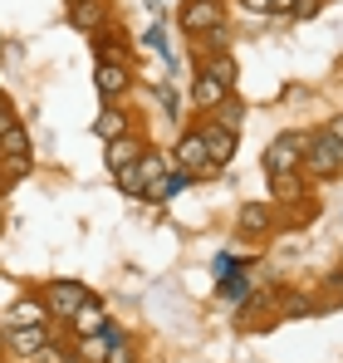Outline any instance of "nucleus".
I'll return each instance as SVG.
<instances>
[{"instance_id":"obj_10","label":"nucleus","mask_w":343,"mask_h":363,"mask_svg":"<svg viewBox=\"0 0 343 363\" xmlns=\"http://www.w3.org/2000/svg\"><path fill=\"white\" fill-rule=\"evenodd\" d=\"M5 324L10 329H35V324H50V309H45V300H35V295H20V300L5 309Z\"/></svg>"},{"instance_id":"obj_1","label":"nucleus","mask_w":343,"mask_h":363,"mask_svg":"<svg viewBox=\"0 0 343 363\" xmlns=\"http://www.w3.org/2000/svg\"><path fill=\"white\" fill-rule=\"evenodd\" d=\"M260 167H265V177L275 182V191H285L289 182L304 172V138H299V133H280V138L265 147Z\"/></svg>"},{"instance_id":"obj_22","label":"nucleus","mask_w":343,"mask_h":363,"mask_svg":"<svg viewBox=\"0 0 343 363\" xmlns=\"http://www.w3.org/2000/svg\"><path fill=\"white\" fill-rule=\"evenodd\" d=\"M103 363H137V359H133V349H128V344L118 339L113 349H108V359H103Z\"/></svg>"},{"instance_id":"obj_17","label":"nucleus","mask_w":343,"mask_h":363,"mask_svg":"<svg viewBox=\"0 0 343 363\" xmlns=\"http://www.w3.org/2000/svg\"><path fill=\"white\" fill-rule=\"evenodd\" d=\"M123 133H128V113H123L118 104H108V108L99 113V138L113 143V138H123Z\"/></svg>"},{"instance_id":"obj_27","label":"nucleus","mask_w":343,"mask_h":363,"mask_svg":"<svg viewBox=\"0 0 343 363\" xmlns=\"http://www.w3.org/2000/svg\"><path fill=\"white\" fill-rule=\"evenodd\" d=\"M339 295H343V280H339Z\"/></svg>"},{"instance_id":"obj_7","label":"nucleus","mask_w":343,"mask_h":363,"mask_svg":"<svg viewBox=\"0 0 343 363\" xmlns=\"http://www.w3.org/2000/svg\"><path fill=\"white\" fill-rule=\"evenodd\" d=\"M94 84H99V94H103V104H118V99L128 94L133 74H128V64H118V60H99V74H94Z\"/></svg>"},{"instance_id":"obj_13","label":"nucleus","mask_w":343,"mask_h":363,"mask_svg":"<svg viewBox=\"0 0 343 363\" xmlns=\"http://www.w3.org/2000/svg\"><path fill=\"white\" fill-rule=\"evenodd\" d=\"M5 344L15 349V354H25V359H35L45 344H50V324H35V329H10L5 334Z\"/></svg>"},{"instance_id":"obj_9","label":"nucleus","mask_w":343,"mask_h":363,"mask_svg":"<svg viewBox=\"0 0 343 363\" xmlns=\"http://www.w3.org/2000/svg\"><path fill=\"white\" fill-rule=\"evenodd\" d=\"M270 226H275V211H270L265 201H245V206H240V216H235V231H240L245 241H260Z\"/></svg>"},{"instance_id":"obj_6","label":"nucleus","mask_w":343,"mask_h":363,"mask_svg":"<svg viewBox=\"0 0 343 363\" xmlns=\"http://www.w3.org/2000/svg\"><path fill=\"white\" fill-rule=\"evenodd\" d=\"M64 324L74 329V339H89V334H103V324H108V309H103V300H94V295H89V300L79 304V309H74V314H69Z\"/></svg>"},{"instance_id":"obj_15","label":"nucleus","mask_w":343,"mask_h":363,"mask_svg":"<svg viewBox=\"0 0 343 363\" xmlns=\"http://www.w3.org/2000/svg\"><path fill=\"white\" fill-rule=\"evenodd\" d=\"M201 74H211V79H216V84H221L226 94H235V60H230L226 50H216L211 60L201 64Z\"/></svg>"},{"instance_id":"obj_25","label":"nucleus","mask_w":343,"mask_h":363,"mask_svg":"<svg viewBox=\"0 0 343 363\" xmlns=\"http://www.w3.org/2000/svg\"><path fill=\"white\" fill-rule=\"evenodd\" d=\"M314 10H319V0H299V5H294V15H299V20H309Z\"/></svg>"},{"instance_id":"obj_19","label":"nucleus","mask_w":343,"mask_h":363,"mask_svg":"<svg viewBox=\"0 0 343 363\" xmlns=\"http://www.w3.org/2000/svg\"><path fill=\"white\" fill-rule=\"evenodd\" d=\"M137 167H142V177L152 182V177H167L172 172V152H142L137 157Z\"/></svg>"},{"instance_id":"obj_4","label":"nucleus","mask_w":343,"mask_h":363,"mask_svg":"<svg viewBox=\"0 0 343 363\" xmlns=\"http://www.w3.org/2000/svg\"><path fill=\"white\" fill-rule=\"evenodd\" d=\"M176 20L186 35H211V30H226V5L221 0H186Z\"/></svg>"},{"instance_id":"obj_21","label":"nucleus","mask_w":343,"mask_h":363,"mask_svg":"<svg viewBox=\"0 0 343 363\" xmlns=\"http://www.w3.org/2000/svg\"><path fill=\"white\" fill-rule=\"evenodd\" d=\"M69 359H74V354H64L59 344H45V349L35 354V363H69Z\"/></svg>"},{"instance_id":"obj_16","label":"nucleus","mask_w":343,"mask_h":363,"mask_svg":"<svg viewBox=\"0 0 343 363\" xmlns=\"http://www.w3.org/2000/svg\"><path fill=\"white\" fill-rule=\"evenodd\" d=\"M221 99H230L226 89H221L211 74H196V84H191V104H196V108H216Z\"/></svg>"},{"instance_id":"obj_23","label":"nucleus","mask_w":343,"mask_h":363,"mask_svg":"<svg viewBox=\"0 0 343 363\" xmlns=\"http://www.w3.org/2000/svg\"><path fill=\"white\" fill-rule=\"evenodd\" d=\"M324 133H329V138H334V143H343V113H334V118L324 123Z\"/></svg>"},{"instance_id":"obj_26","label":"nucleus","mask_w":343,"mask_h":363,"mask_svg":"<svg viewBox=\"0 0 343 363\" xmlns=\"http://www.w3.org/2000/svg\"><path fill=\"white\" fill-rule=\"evenodd\" d=\"M245 5H250V10H260V15L270 10V0H245Z\"/></svg>"},{"instance_id":"obj_14","label":"nucleus","mask_w":343,"mask_h":363,"mask_svg":"<svg viewBox=\"0 0 343 363\" xmlns=\"http://www.w3.org/2000/svg\"><path fill=\"white\" fill-rule=\"evenodd\" d=\"M137 157H142V143H137L133 133H123V138L108 143V157H103V162H108V172H123V167L137 162Z\"/></svg>"},{"instance_id":"obj_5","label":"nucleus","mask_w":343,"mask_h":363,"mask_svg":"<svg viewBox=\"0 0 343 363\" xmlns=\"http://www.w3.org/2000/svg\"><path fill=\"white\" fill-rule=\"evenodd\" d=\"M40 300H45V309H50V319H69L79 304L89 300V290H84L79 280H50Z\"/></svg>"},{"instance_id":"obj_11","label":"nucleus","mask_w":343,"mask_h":363,"mask_svg":"<svg viewBox=\"0 0 343 363\" xmlns=\"http://www.w3.org/2000/svg\"><path fill=\"white\" fill-rule=\"evenodd\" d=\"M103 20H108V0H74L69 5V25L84 30V35L103 30Z\"/></svg>"},{"instance_id":"obj_12","label":"nucleus","mask_w":343,"mask_h":363,"mask_svg":"<svg viewBox=\"0 0 343 363\" xmlns=\"http://www.w3.org/2000/svg\"><path fill=\"white\" fill-rule=\"evenodd\" d=\"M0 152H5V162H20V167H30V152H35V143H30V133H25L20 123H5V128H0Z\"/></svg>"},{"instance_id":"obj_18","label":"nucleus","mask_w":343,"mask_h":363,"mask_svg":"<svg viewBox=\"0 0 343 363\" xmlns=\"http://www.w3.org/2000/svg\"><path fill=\"white\" fill-rule=\"evenodd\" d=\"M113 177H118V186H123V196H142V191H147V177H142L137 162H128L123 172H113Z\"/></svg>"},{"instance_id":"obj_20","label":"nucleus","mask_w":343,"mask_h":363,"mask_svg":"<svg viewBox=\"0 0 343 363\" xmlns=\"http://www.w3.org/2000/svg\"><path fill=\"white\" fill-rule=\"evenodd\" d=\"M211 113H216V123H221V128H230V133L240 128V104H235V94H230V99H221Z\"/></svg>"},{"instance_id":"obj_24","label":"nucleus","mask_w":343,"mask_h":363,"mask_svg":"<svg viewBox=\"0 0 343 363\" xmlns=\"http://www.w3.org/2000/svg\"><path fill=\"white\" fill-rule=\"evenodd\" d=\"M5 123H15V104H10V94H0V128Z\"/></svg>"},{"instance_id":"obj_8","label":"nucleus","mask_w":343,"mask_h":363,"mask_svg":"<svg viewBox=\"0 0 343 363\" xmlns=\"http://www.w3.org/2000/svg\"><path fill=\"white\" fill-rule=\"evenodd\" d=\"M201 138H206V157H211V167L221 172L230 157H235V133H230V128H221V123L211 118V123H201Z\"/></svg>"},{"instance_id":"obj_3","label":"nucleus","mask_w":343,"mask_h":363,"mask_svg":"<svg viewBox=\"0 0 343 363\" xmlns=\"http://www.w3.org/2000/svg\"><path fill=\"white\" fill-rule=\"evenodd\" d=\"M172 167H181V172H191V177H216V167H211V157H206V138H201V128H191V133L176 138V147H172Z\"/></svg>"},{"instance_id":"obj_2","label":"nucleus","mask_w":343,"mask_h":363,"mask_svg":"<svg viewBox=\"0 0 343 363\" xmlns=\"http://www.w3.org/2000/svg\"><path fill=\"white\" fill-rule=\"evenodd\" d=\"M304 172L309 177H339L343 172V143H334L324 128L304 133Z\"/></svg>"},{"instance_id":"obj_29","label":"nucleus","mask_w":343,"mask_h":363,"mask_svg":"<svg viewBox=\"0 0 343 363\" xmlns=\"http://www.w3.org/2000/svg\"><path fill=\"white\" fill-rule=\"evenodd\" d=\"M69 363H79V359H69Z\"/></svg>"},{"instance_id":"obj_28","label":"nucleus","mask_w":343,"mask_h":363,"mask_svg":"<svg viewBox=\"0 0 343 363\" xmlns=\"http://www.w3.org/2000/svg\"><path fill=\"white\" fill-rule=\"evenodd\" d=\"M0 349H5V339H0Z\"/></svg>"}]
</instances>
